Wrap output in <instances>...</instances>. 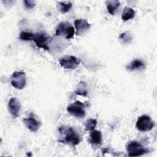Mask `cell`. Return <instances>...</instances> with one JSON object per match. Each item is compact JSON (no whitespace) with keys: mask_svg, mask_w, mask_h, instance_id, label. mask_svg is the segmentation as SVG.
Masks as SVG:
<instances>
[{"mask_svg":"<svg viewBox=\"0 0 157 157\" xmlns=\"http://www.w3.org/2000/svg\"><path fill=\"white\" fill-rule=\"evenodd\" d=\"M58 132L60 134L59 142L74 147L78 145L81 141L80 134L71 126H61L58 128Z\"/></svg>","mask_w":157,"mask_h":157,"instance_id":"cell-1","label":"cell"},{"mask_svg":"<svg viewBox=\"0 0 157 157\" xmlns=\"http://www.w3.org/2000/svg\"><path fill=\"white\" fill-rule=\"evenodd\" d=\"M74 27L67 21L60 22L56 28L55 34L57 36L63 37L66 39L73 37L75 33Z\"/></svg>","mask_w":157,"mask_h":157,"instance_id":"cell-2","label":"cell"},{"mask_svg":"<svg viewBox=\"0 0 157 157\" xmlns=\"http://www.w3.org/2000/svg\"><path fill=\"white\" fill-rule=\"evenodd\" d=\"M126 148L129 156H142L148 152L147 148H145L140 143L136 140L129 142L127 144Z\"/></svg>","mask_w":157,"mask_h":157,"instance_id":"cell-3","label":"cell"},{"mask_svg":"<svg viewBox=\"0 0 157 157\" xmlns=\"http://www.w3.org/2000/svg\"><path fill=\"white\" fill-rule=\"evenodd\" d=\"M67 112L71 115L77 118H82L85 116V105L83 103L79 101H76L74 102L67 105Z\"/></svg>","mask_w":157,"mask_h":157,"instance_id":"cell-4","label":"cell"},{"mask_svg":"<svg viewBox=\"0 0 157 157\" xmlns=\"http://www.w3.org/2000/svg\"><path fill=\"white\" fill-rule=\"evenodd\" d=\"M10 83L13 87L17 90H23L26 83L25 72L22 71H15L12 74Z\"/></svg>","mask_w":157,"mask_h":157,"instance_id":"cell-5","label":"cell"},{"mask_svg":"<svg viewBox=\"0 0 157 157\" xmlns=\"http://www.w3.org/2000/svg\"><path fill=\"white\" fill-rule=\"evenodd\" d=\"M155 126L154 121L148 115H144L139 117L136 123V127L139 131H150Z\"/></svg>","mask_w":157,"mask_h":157,"instance_id":"cell-6","label":"cell"},{"mask_svg":"<svg viewBox=\"0 0 157 157\" xmlns=\"http://www.w3.org/2000/svg\"><path fill=\"white\" fill-rule=\"evenodd\" d=\"M61 67L67 69H75L80 63V59L75 56L66 55L59 59Z\"/></svg>","mask_w":157,"mask_h":157,"instance_id":"cell-7","label":"cell"},{"mask_svg":"<svg viewBox=\"0 0 157 157\" xmlns=\"http://www.w3.org/2000/svg\"><path fill=\"white\" fill-rule=\"evenodd\" d=\"M33 41L35 42L36 45L38 48H42L45 50H49L48 42L50 37L44 33H37L34 34Z\"/></svg>","mask_w":157,"mask_h":157,"instance_id":"cell-8","label":"cell"},{"mask_svg":"<svg viewBox=\"0 0 157 157\" xmlns=\"http://www.w3.org/2000/svg\"><path fill=\"white\" fill-rule=\"evenodd\" d=\"M23 121L27 129L32 132H36L41 125L40 121L35 117L33 113H31L27 118H23Z\"/></svg>","mask_w":157,"mask_h":157,"instance_id":"cell-9","label":"cell"},{"mask_svg":"<svg viewBox=\"0 0 157 157\" xmlns=\"http://www.w3.org/2000/svg\"><path fill=\"white\" fill-rule=\"evenodd\" d=\"M74 26L76 30L75 34L77 36H82L91 27V25L88 22L87 20L83 18L76 19L74 21Z\"/></svg>","mask_w":157,"mask_h":157,"instance_id":"cell-10","label":"cell"},{"mask_svg":"<svg viewBox=\"0 0 157 157\" xmlns=\"http://www.w3.org/2000/svg\"><path fill=\"white\" fill-rule=\"evenodd\" d=\"M8 110L9 113L15 118L19 117L21 109V103L17 98H12L8 102Z\"/></svg>","mask_w":157,"mask_h":157,"instance_id":"cell-11","label":"cell"},{"mask_svg":"<svg viewBox=\"0 0 157 157\" xmlns=\"http://www.w3.org/2000/svg\"><path fill=\"white\" fill-rule=\"evenodd\" d=\"M145 67V64L142 60L136 59L131 61L126 66V69L129 71H135L143 69Z\"/></svg>","mask_w":157,"mask_h":157,"instance_id":"cell-12","label":"cell"},{"mask_svg":"<svg viewBox=\"0 0 157 157\" xmlns=\"http://www.w3.org/2000/svg\"><path fill=\"white\" fill-rule=\"evenodd\" d=\"M90 142L94 145H100L102 143V132L100 131L93 130L90 134Z\"/></svg>","mask_w":157,"mask_h":157,"instance_id":"cell-13","label":"cell"},{"mask_svg":"<svg viewBox=\"0 0 157 157\" xmlns=\"http://www.w3.org/2000/svg\"><path fill=\"white\" fill-rule=\"evenodd\" d=\"M105 5L110 15H113L119 8L120 3L118 1H107L105 2Z\"/></svg>","mask_w":157,"mask_h":157,"instance_id":"cell-14","label":"cell"},{"mask_svg":"<svg viewBox=\"0 0 157 157\" xmlns=\"http://www.w3.org/2000/svg\"><path fill=\"white\" fill-rule=\"evenodd\" d=\"M75 93L77 95H80L82 96H87L88 91L86 84L85 82L81 81L76 86Z\"/></svg>","mask_w":157,"mask_h":157,"instance_id":"cell-15","label":"cell"},{"mask_svg":"<svg viewBox=\"0 0 157 157\" xmlns=\"http://www.w3.org/2000/svg\"><path fill=\"white\" fill-rule=\"evenodd\" d=\"M135 16L134 10L129 7H125L121 13V19L124 21H128L132 19Z\"/></svg>","mask_w":157,"mask_h":157,"instance_id":"cell-16","label":"cell"},{"mask_svg":"<svg viewBox=\"0 0 157 157\" xmlns=\"http://www.w3.org/2000/svg\"><path fill=\"white\" fill-rule=\"evenodd\" d=\"M72 3L71 2H57V8L58 11L61 13H67L72 7Z\"/></svg>","mask_w":157,"mask_h":157,"instance_id":"cell-17","label":"cell"},{"mask_svg":"<svg viewBox=\"0 0 157 157\" xmlns=\"http://www.w3.org/2000/svg\"><path fill=\"white\" fill-rule=\"evenodd\" d=\"M97 125V120L93 118L88 119L85 123V129L86 131H92L94 130Z\"/></svg>","mask_w":157,"mask_h":157,"instance_id":"cell-18","label":"cell"},{"mask_svg":"<svg viewBox=\"0 0 157 157\" xmlns=\"http://www.w3.org/2000/svg\"><path fill=\"white\" fill-rule=\"evenodd\" d=\"M119 39L124 44H129L131 42L132 38L131 34L129 32H124L121 33Z\"/></svg>","mask_w":157,"mask_h":157,"instance_id":"cell-19","label":"cell"},{"mask_svg":"<svg viewBox=\"0 0 157 157\" xmlns=\"http://www.w3.org/2000/svg\"><path fill=\"white\" fill-rule=\"evenodd\" d=\"M34 34L31 32L28 31H22L20 34L19 38L22 40H30L33 39Z\"/></svg>","mask_w":157,"mask_h":157,"instance_id":"cell-20","label":"cell"},{"mask_svg":"<svg viewBox=\"0 0 157 157\" xmlns=\"http://www.w3.org/2000/svg\"><path fill=\"white\" fill-rule=\"evenodd\" d=\"M25 6L28 9H32L36 6V2L34 1H27L25 0L23 1Z\"/></svg>","mask_w":157,"mask_h":157,"instance_id":"cell-21","label":"cell"}]
</instances>
